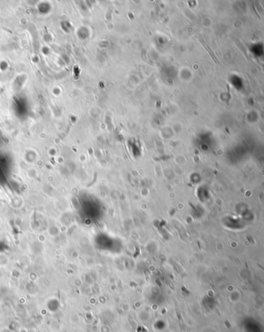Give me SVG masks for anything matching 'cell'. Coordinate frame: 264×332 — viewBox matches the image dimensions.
Returning <instances> with one entry per match:
<instances>
[{
	"instance_id": "obj_1",
	"label": "cell",
	"mask_w": 264,
	"mask_h": 332,
	"mask_svg": "<svg viewBox=\"0 0 264 332\" xmlns=\"http://www.w3.org/2000/svg\"><path fill=\"white\" fill-rule=\"evenodd\" d=\"M200 42H201V43H202V44H203V46H204V47H205V49H206L208 51V53L210 54V55H211V57H212V59H213V60H214V61H215V63H218V58H217L216 56H215V53L213 52L212 50H211V48H210V47H209V46L208 45L207 43H205V41H204V40H203V39H201H201H200Z\"/></svg>"
}]
</instances>
